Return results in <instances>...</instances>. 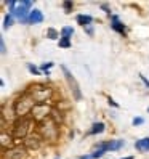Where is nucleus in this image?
I'll list each match as a JSON object with an SVG mask.
<instances>
[{"mask_svg":"<svg viewBox=\"0 0 149 159\" xmlns=\"http://www.w3.org/2000/svg\"><path fill=\"white\" fill-rule=\"evenodd\" d=\"M103 156H104V151H101V149H96V151L91 154V159H98V157H103Z\"/></svg>","mask_w":149,"mask_h":159,"instance_id":"obj_25","label":"nucleus"},{"mask_svg":"<svg viewBox=\"0 0 149 159\" xmlns=\"http://www.w3.org/2000/svg\"><path fill=\"white\" fill-rule=\"evenodd\" d=\"M26 23H29V24H40V23H43V13L40 10H32L29 13V16H27Z\"/></svg>","mask_w":149,"mask_h":159,"instance_id":"obj_10","label":"nucleus"},{"mask_svg":"<svg viewBox=\"0 0 149 159\" xmlns=\"http://www.w3.org/2000/svg\"><path fill=\"white\" fill-rule=\"evenodd\" d=\"M147 113H149V108H147Z\"/></svg>","mask_w":149,"mask_h":159,"instance_id":"obj_33","label":"nucleus"},{"mask_svg":"<svg viewBox=\"0 0 149 159\" xmlns=\"http://www.w3.org/2000/svg\"><path fill=\"white\" fill-rule=\"evenodd\" d=\"M63 8H64V11H66V13H71L72 8H74V3L72 2H63Z\"/></svg>","mask_w":149,"mask_h":159,"instance_id":"obj_22","label":"nucleus"},{"mask_svg":"<svg viewBox=\"0 0 149 159\" xmlns=\"http://www.w3.org/2000/svg\"><path fill=\"white\" fill-rule=\"evenodd\" d=\"M51 108L46 105V103H37V105L34 106V109L31 111V117L35 119L37 122H42V120L48 119L51 116Z\"/></svg>","mask_w":149,"mask_h":159,"instance_id":"obj_6","label":"nucleus"},{"mask_svg":"<svg viewBox=\"0 0 149 159\" xmlns=\"http://www.w3.org/2000/svg\"><path fill=\"white\" fill-rule=\"evenodd\" d=\"M132 124H133L135 127H136V125H143V124H144V119H143V117H135V119L132 120Z\"/></svg>","mask_w":149,"mask_h":159,"instance_id":"obj_24","label":"nucleus"},{"mask_svg":"<svg viewBox=\"0 0 149 159\" xmlns=\"http://www.w3.org/2000/svg\"><path fill=\"white\" fill-rule=\"evenodd\" d=\"M107 101H109V105H111V106H114V108H119V105H117V103H116V101H114L112 98H111V97L107 98Z\"/></svg>","mask_w":149,"mask_h":159,"instance_id":"obj_28","label":"nucleus"},{"mask_svg":"<svg viewBox=\"0 0 149 159\" xmlns=\"http://www.w3.org/2000/svg\"><path fill=\"white\" fill-rule=\"evenodd\" d=\"M58 45L61 47V48H69V47H71L72 43H71V39H68V37H59Z\"/></svg>","mask_w":149,"mask_h":159,"instance_id":"obj_18","label":"nucleus"},{"mask_svg":"<svg viewBox=\"0 0 149 159\" xmlns=\"http://www.w3.org/2000/svg\"><path fill=\"white\" fill-rule=\"evenodd\" d=\"M111 27L119 34H125V26L119 20V16H116V15H111Z\"/></svg>","mask_w":149,"mask_h":159,"instance_id":"obj_11","label":"nucleus"},{"mask_svg":"<svg viewBox=\"0 0 149 159\" xmlns=\"http://www.w3.org/2000/svg\"><path fill=\"white\" fill-rule=\"evenodd\" d=\"M0 143H2V151H7V143L11 145V137L10 135L7 137L5 130H2V142H0Z\"/></svg>","mask_w":149,"mask_h":159,"instance_id":"obj_16","label":"nucleus"},{"mask_svg":"<svg viewBox=\"0 0 149 159\" xmlns=\"http://www.w3.org/2000/svg\"><path fill=\"white\" fill-rule=\"evenodd\" d=\"M76 20H77V24H80L82 27H88L93 23V18L90 15H77Z\"/></svg>","mask_w":149,"mask_h":159,"instance_id":"obj_13","label":"nucleus"},{"mask_svg":"<svg viewBox=\"0 0 149 159\" xmlns=\"http://www.w3.org/2000/svg\"><path fill=\"white\" fill-rule=\"evenodd\" d=\"M3 159H24V148H8L7 151H3Z\"/></svg>","mask_w":149,"mask_h":159,"instance_id":"obj_9","label":"nucleus"},{"mask_svg":"<svg viewBox=\"0 0 149 159\" xmlns=\"http://www.w3.org/2000/svg\"><path fill=\"white\" fill-rule=\"evenodd\" d=\"M85 31H87V34H88V35H93V27H91V26L85 27Z\"/></svg>","mask_w":149,"mask_h":159,"instance_id":"obj_30","label":"nucleus"},{"mask_svg":"<svg viewBox=\"0 0 149 159\" xmlns=\"http://www.w3.org/2000/svg\"><path fill=\"white\" fill-rule=\"evenodd\" d=\"M27 69H29V72L34 74V76H40V69L37 66H34L32 63H27Z\"/></svg>","mask_w":149,"mask_h":159,"instance_id":"obj_21","label":"nucleus"},{"mask_svg":"<svg viewBox=\"0 0 149 159\" xmlns=\"http://www.w3.org/2000/svg\"><path fill=\"white\" fill-rule=\"evenodd\" d=\"M79 159H91V156H82V157H79Z\"/></svg>","mask_w":149,"mask_h":159,"instance_id":"obj_31","label":"nucleus"},{"mask_svg":"<svg viewBox=\"0 0 149 159\" xmlns=\"http://www.w3.org/2000/svg\"><path fill=\"white\" fill-rule=\"evenodd\" d=\"M39 134L43 140H48V142H55L59 135V130H58V124L51 120V117L42 120L39 122Z\"/></svg>","mask_w":149,"mask_h":159,"instance_id":"obj_3","label":"nucleus"},{"mask_svg":"<svg viewBox=\"0 0 149 159\" xmlns=\"http://www.w3.org/2000/svg\"><path fill=\"white\" fill-rule=\"evenodd\" d=\"M139 79H141V80H143V82H144V85H146V87H147V89H149V80H147V79H146V77H144V76H143V74H139Z\"/></svg>","mask_w":149,"mask_h":159,"instance_id":"obj_27","label":"nucleus"},{"mask_svg":"<svg viewBox=\"0 0 149 159\" xmlns=\"http://www.w3.org/2000/svg\"><path fill=\"white\" fill-rule=\"evenodd\" d=\"M61 69H63V72H64V77H66V80H68V85L71 87V90H72V95H74V98H76V101H80L82 100V90H80V85H79V82L76 80V77L72 76V72L64 66H61Z\"/></svg>","mask_w":149,"mask_h":159,"instance_id":"obj_5","label":"nucleus"},{"mask_svg":"<svg viewBox=\"0 0 149 159\" xmlns=\"http://www.w3.org/2000/svg\"><path fill=\"white\" fill-rule=\"evenodd\" d=\"M53 64H55V63H51V61H48V63H43L42 66H40V71H43L45 74H46V72H50L48 69H50V68L53 66Z\"/></svg>","mask_w":149,"mask_h":159,"instance_id":"obj_23","label":"nucleus"},{"mask_svg":"<svg viewBox=\"0 0 149 159\" xmlns=\"http://www.w3.org/2000/svg\"><path fill=\"white\" fill-rule=\"evenodd\" d=\"M32 3H34L32 0H21V2H18V7L15 8V11L10 13V15L16 16L21 23H26L27 16H29V13L32 11V10H31V8H32Z\"/></svg>","mask_w":149,"mask_h":159,"instance_id":"obj_4","label":"nucleus"},{"mask_svg":"<svg viewBox=\"0 0 149 159\" xmlns=\"http://www.w3.org/2000/svg\"><path fill=\"white\" fill-rule=\"evenodd\" d=\"M101 8H103V10H104L107 15H111V10H109V7H107L106 3H103V5H101Z\"/></svg>","mask_w":149,"mask_h":159,"instance_id":"obj_29","label":"nucleus"},{"mask_svg":"<svg viewBox=\"0 0 149 159\" xmlns=\"http://www.w3.org/2000/svg\"><path fill=\"white\" fill-rule=\"evenodd\" d=\"M37 105L35 100L32 98V95L29 92H26L24 95H21L20 98H18L15 101V105H13V111H15V114L18 117H24L26 114H29L31 111L34 109V106Z\"/></svg>","mask_w":149,"mask_h":159,"instance_id":"obj_1","label":"nucleus"},{"mask_svg":"<svg viewBox=\"0 0 149 159\" xmlns=\"http://www.w3.org/2000/svg\"><path fill=\"white\" fill-rule=\"evenodd\" d=\"M122 159H133L132 156H128V157H122Z\"/></svg>","mask_w":149,"mask_h":159,"instance_id":"obj_32","label":"nucleus"},{"mask_svg":"<svg viewBox=\"0 0 149 159\" xmlns=\"http://www.w3.org/2000/svg\"><path fill=\"white\" fill-rule=\"evenodd\" d=\"M72 34H74V29H72L71 26H64L63 29H61V37H68V39H71Z\"/></svg>","mask_w":149,"mask_h":159,"instance_id":"obj_17","label":"nucleus"},{"mask_svg":"<svg viewBox=\"0 0 149 159\" xmlns=\"http://www.w3.org/2000/svg\"><path fill=\"white\" fill-rule=\"evenodd\" d=\"M125 143L124 140H109V142H101L98 145V149H101V151H117V149H120Z\"/></svg>","mask_w":149,"mask_h":159,"instance_id":"obj_8","label":"nucleus"},{"mask_svg":"<svg viewBox=\"0 0 149 159\" xmlns=\"http://www.w3.org/2000/svg\"><path fill=\"white\" fill-rule=\"evenodd\" d=\"M31 89H32V90H31L29 93L32 95V98L35 100V103H46V100H48L50 95H51L50 89L42 87V85H34V87H31Z\"/></svg>","mask_w":149,"mask_h":159,"instance_id":"obj_7","label":"nucleus"},{"mask_svg":"<svg viewBox=\"0 0 149 159\" xmlns=\"http://www.w3.org/2000/svg\"><path fill=\"white\" fill-rule=\"evenodd\" d=\"M0 48H2V50H0V52H2V55H5V53H7V47H5V40H3V37L0 39Z\"/></svg>","mask_w":149,"mask_h":159,"instance_id":"obj_26","label":"nucleus"},{"mask_svg":"<svg viewBox=\"0 0 149 159\" xmlns=\"http://www.w3.org/2000/svg\"><path fill=\"white\" fill-rule=\"evenodd\" d=\"M11 24H13V15H7L5 20H3V29L11 27Z\"/></svg>","mask_w":149,"mask_h":159,"instance_id":"obj_20","label":"nucleus"},{"mask_svg":"<svg viewBox=\"0 0 149 159\" xmlns=\"http://www.w3.org/2000/svg\"><path fill=\"white\" fill-rule=\"evenodd\" d=\"M31 125H32V117H29V116L18 117L13 122V127H11V137L16 138V140L27 138V137H29Z\"/></svg>","mask_w":149,"mask_h":159,"instance_id":"obj_2","label":"nucleus"},{"mask_svg":"<svg viewBox=\"0 0 149 159\" xmlns=\"http://www.w3.org/2000/svg\"><path fill=\"white\" fill-rule=\"evenodd\" d=\"M24 146L31 148V149H37L40 146V137L39 135H29L24 140Z\"/></svg>","mask_w":149,"mask_h":159,"instance_id":"obj_12","label":"nucleus"},{"mask_svg":"<svg viewBox=\"0 0 149 159\" xmlns=\"http://www.w3.org/2000/svg\"><path fill=\"white\" fill-rule=\"evenodd\" d=\"M135 148L138 149V151H143V153L149 151V137H146V138H141V140H138V142L135 143Z\"/></svg>","mask_w":149,"mask_h":159,"instance_id":"obj_14","label":"nucleus"},{"mask_svg":"<svg viewBox=\"0 0 149 159\" xmlns=\"http://www.w3.org/2000/svg\"><path fill=\"white\" fill-rule=\"evenodd\" d=\"M104 132V124L103 122H95L91 125V130H90V134L91 135H96V134H103Z\"/></svg>","mask_w":149,"mask_h":159,"instance_id":"obj_15","label":"nucleus"},{"mask_svg":"<svg viewBox=\"0 0 149 159\" xmlns=\"http://www.w3.org/2000/svg\"><path fill=\"white\" fill-rule=\"evenodd\" d=\"M46 37H48V39H51V40H56L58 37H59V32H58L56 29H53V27H50V29L46 31Z\"/></svg>","mask_w":149,"mask_h":159,"instance_id":"obj_19","label":"nucleus"}]
</instances>
